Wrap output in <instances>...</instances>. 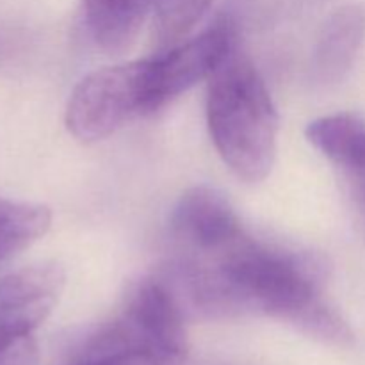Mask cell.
Here are the masks:
<instances>
[{"label": "cell", "mask_w": 365, "mask_h": 365, "mask_svg": "<svg viewBox=\"0 0 365 365\" xmlns=\"http://www.w3.org/2000/svg\"><path fill=\"white\" fill-rule=\"evenodd\" d=\"M324 266L309 253L282 248L242 230L221 248L178 253V292L196 314L277 317L310 337L337 346L353 342L348 323L321 296Z\"/></svg>", "instance_id": "cell-1"}, {"label": "cell", "mask_w": 365, "mask_h": 365, "mask_svg": "<svg viewBox=\"0 0 365 365\" xmlns=\"http://www.w3.org/2000/svg\"><path fill=\"white\" fill-rule=\"evenodd\" d=\"M207 123L223 163L255 184L277 159L278 113L259 70L235 46L209 77Z\"/></svg>", "instance_id": "cell-2"}, {"label": "cell", "mask_w": 365, "mask_h": 365, "mask_svg": "<svg viewBox=\"0 0 365 365\" xmlns=\"http://www.w3.org/2000/svg\"><path fill=\"white\" fill-rule=\"evenodd\" d=\"M116 353H145L164 365H178L185 359L184 309L166 282L139 280L128 291L120 317L93 334L77 359Z\"/></svg>", "instance_id": "cell-3"}, {"label": "cell", "mask_w": 365, "mask_h": 365, "mask_svg": "<svg viewBox=\"0 0 365 365\" xmlns=\"http://www.w3.org/2000/svg\"><path fill=\"white\" fill-rule=\"evenodd\" d=\"M150 114L148 59L96 70L73 89L66 127L82 143L109 138L134 118Z\"/></svg>", "instance_id": "cell-4"}, {"label": "cell", "mask_w": 365, "mask_h": 365, "mask_svg": "<svg viewBox=\"0 0 365 365\" xmlns=\"http://www.w3.org/2000/svg\"><path fill=\"white\" fill-rule=\"evenodd\" d=\"M64 284V269L53 262L0 278V365H36L34 330L57 305Z\"/></svg>", "instance_id": "cell-5"}, {"label": "cell", "mask_w": 365, "mask_h": 365, "mask_svg": "<svg viewBox=\"0 0 365 365\" xmlns=\"http://www.w3.org/2000/svg\"><path fill=\"white\" fill-rule=\"evenodd\" d=\"M170 230L178 253H205L230 242L245 228L223 192L195 185L175 205Z\"/></svg>", "instance_id": "cell-6"}, {"label": "cell", "mask_w": 365, "mask_h": 365, "mask_svg": "<svg viewBox=\"0 0 365 365\" xmlns=\"http://www.w3.org/2000/svg\"><path fill=\"white\" fill-rule=\"evenodd\" d=\"M365 38V11L360 6L339 7L321 29L314 52V77L321 84H337L351 70Z\"/></svg>", "instance_id": "cell-7"}, {"label": "cell", "mask_w": 365, "mask_h": 365, "mask_svg": "<svg viewBox=\"0 0 365 365\" xmlns=\"http://www.w3.org/2000/svg\"><path fill=\"white\" fill-rule=\"evenodd\" d=\"M307 139L327 159L341 168L355 191L365 189V121L355 114H330L314 120Z\"/></svg>", "instance_id": "cell-8"}, {"label": "cell", "mask_w": 365, "mask_h": 365, "mask_svg": "<svg viewBox=\"0 0 365 365\" xmlns=\"http://www.w3.org/2000/svg\"><path fill=\"white\" fill-rule=\"evenodd\" d=\"M152 6L153 0H82V16L100 48L121 53L135 43Z\"/></svg>", "instance_id": "cell-9"}, {"label": "cell", "mask_w": 365, "mask_h": 365, "mask_svg": "<svg viewBox=\"0 0 365 365\" xmlns=\"http://www.w3.org/2000/svg\"><path fill=\"white\" fill-rule=\"evenodd\" d=\"M52 212L39 203L0 198V260L24 252L48 232Z\"/></svg>", "instance_id": "cell-10"}, {"label": "cell", "mask_w": 365, "mask_h": 365, "mask_svg": "<svg viewBox=\"0 0 365 365\" xmlns=\"http://www.w3.org/2000/svg\"><path fill=\"white\" fill-rule=\"evenodd\" d=\"M212 0H153V38L160 48H171L192 31Z\"/></svg>", "instance_id": "cell-11"}, {"label": "cell", "mask_w": 365, "mask_h": 365, "mask_svg": "<svg viewBox=\"0 0 365 365\" xmlns=\"http://www.w3.org/2000/svg\"><path fill=\"white\" fill-rule=\"evenodd\" d=\"M70 365H164L145 353H116V355L75 359Z\"/></svg>", "instance_id": "cell-12"}]
</instances>
